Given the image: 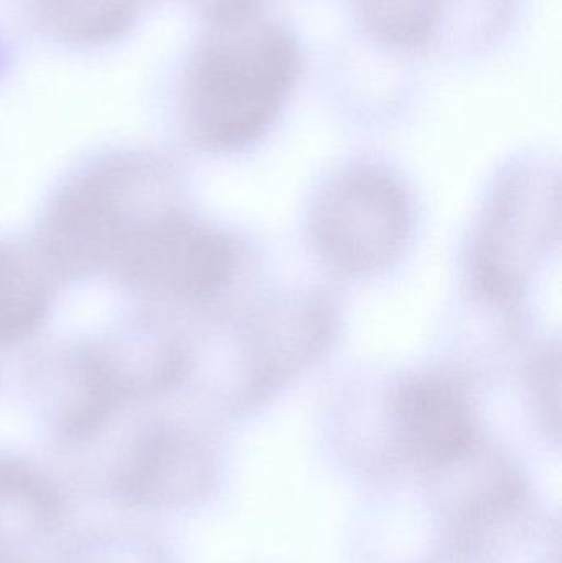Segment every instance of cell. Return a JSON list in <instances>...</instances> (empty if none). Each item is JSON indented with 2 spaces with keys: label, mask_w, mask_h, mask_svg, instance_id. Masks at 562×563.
Returning <instances> with one entry per match:
<instances>
[{
  "label": "cell",
  "mask_w": 562,
  "mask_h": 563,
  "mask_svg": "<svg viewBox=\"0 0 562 563\" xmlns=\"http://www.w3.org/2000/svg\"><path fill=\"white\" fill-rule=\"evenodd\" d=\"M403 450L416 462L441 466L464 459L477 442V423L464 390L442 376L409 380L396 394Z\"/></svg>",
  "instance_id": "cell-5"
},
{
  "label": "cell",
  "mask_w": 562,
  "mask_h": 563,
  "mask_svg": "<svg viewBox=\"0 0 562 563\" xmlns=\"http://www.w3.org/2000/svg\"><path fill=\"white\" fill-rule=\"evenodd\" d=\"M299 73L296 40L253 15L214 23L187 81L188 124L208 147L231 151L269 131Z\"/></svg>",
  "instance_id": "cell-1"
},
{
  "label": "cell",
  "mask_w": 562,
  "mask_h": 563,
  "mask_svg": "<svg viewBox=\"0 0 562 563\" xmlns=\"http://www.w3.org/2000/svg\"><path fill=\"white\" fill-rule=\"evenodd\" d=\"M260 0H208L207 10L213 23L253 15Z\"/></svg>",
  "instance_id": "cell-9"
},
{
  "label": "cell",
  "mask_w": 562,
  "mask_h": 563,
  "mask_svg": "<svg viewBox=\"0 0 562 563\" xmlns=\"http://www.w3.org/2000/svg\"><path fill=\"white\" fill-rule=\"evenodd\" d=\"M52 267L38 247L0 244V346L32 336L53 301Z\"/></svg>",
  "instance_id": "cell-6"
},
{
  "label": "cell",
  "mask_w": 562,
  "mask_h": 563,
  "mask_svg": "<svg viewBox=\"0 0 562 563\" xmlns=\"http://www.w3.org/2000/svg\"><path fill=\"white\" fill-rule=\"evenodd\" d=\"M355 5L379 42L412 49L434 35L444 0H355Z\"/></svg>",
  "instance_id": "cell-8"
},
{
  "label": "cell",
  "mask_w": 562,
  "mask_h": 563,
  "mask_svg": "<svg viewBox=\"0 0 562 563\" xmlns=\"http://www.w3.org/2000/svg\"><path fill=\"white\" fill-rule=\"evenodd\" d=\"M145 0H40L46 22L69 40L104 42L131 25Z\"/></svg>",
  "instance_id": "cell-7"
},
{
  "label": "cell",
  "mask_w": 562,
  "mask_h": 563,
  "mask_svg": "<svg viewBox=\"0 0 562 563\" xmlns=\"http://www.w3.org/2000/svg\"><path fill=\"white\" fill-rule=\"evenodd\" d=\"M109 269L147 297L205 303L230 284L236 253L227 234L170 208L134 231Z\"/></svg>",
  "instance_id": "cell-3"
},
{
  "label": "cell",
  "mask_w": 562,
  "mask_h": 563,
  "mask_svg": "<svg viewBox=\"0 0 562 563\" xmlns=\"http://www.w3.org/2000/svg\"><path fill=\"white\" fill-rule=\"evenodd\" d=\"M411 233V208L398 181L376 170L337 180L312 218L323 260L349 276H373L401 257Z\"/></svg>",
  "instance_id": "cell-4"
},
{
  "label": "cell",
  "mask_w": 562,
  "mask_h": 563,
  "mask_svg": "<svg viewBox=\"0 0 562 563\" xmlns=\"http://www.w3.org/2000/svg\"><path fill=\"white\" fill-rule=\"evenodd\" d=\"M164 172L139 157L108 158L82 172L53 201L36 244L53 274L82 279L109 269L142 224L170 210Z\"/></svg>",
  "instance_id": "cell-2"
}]
</instances>
